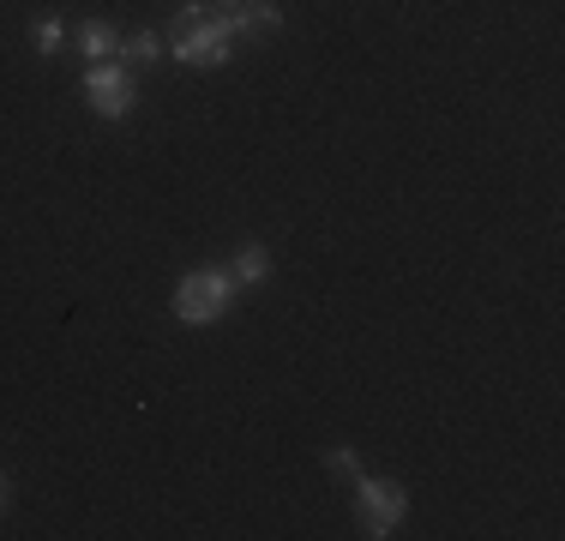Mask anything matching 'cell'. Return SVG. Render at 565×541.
Returning a JSON list of instances; mask_svg holds the SVG:
<instances>
[{
    "instance_id": "obj_1",
    "label": "cell",
    "mask_w": 565,
    "mask_h": 541,
    "mask_svg": "<svg viewBox=\"0 0 565 541\" xmlns=\"http://www.w3.org/2000/svg\"><path fill=\"white\" fill-rule=\"evenodd\" d=\"M169 54L181 66H199V73H211V66H223L228 54H235V24H228V12H211V7H181L169 24Z\"/></svg>"
},
{
    "instance_id": "obj_2",
    "label": "cell",
    "mask_w": 565,
    "mask_h": 541,
    "mask_svg": "<svg viewBox=\"0 0 565 541\" xmlns=\"http://www.w3.org/2000/svg\"><path fill=\"white\" fill-rule=\"evenodd\" d=\"M235 270L228 265H199V270H186L181 283H174V319L181 325H217L228 314V301H235Z\"/></svg>"
},
{
    "instance_id": "obj_3",
    "label": "cell",
    "mask_w": 565,
    "mask_h": 541,
    "mask_svg": "<svg viewBox=\"0 0 565 541\" xmlns=\"http://www.w3.org/2000/svg\"><path fill=\"white\" fill-rule=\"evenodd\" d=\"M403 511H409V494H403V481H392V476H367V469H361V476H355V523H361V535L392 541V535L403 530Z\"/></svg>"
},
{
    "instance_id": "obj_4",
    "label": "cell",
    "mask_w": 565,
    "mask_h": 541,
    "mask_svg": "<svg viewBox=\"0 0 565 541\" xmlns=\"http://www.w3.org/2000/svg\"><path fill=\"white\" fill-rule=\"evenodd\" d=\"M85 103L97 120H127L132 103H139V73L127 61H90L85 73Z\"/></svg>"
},
{
    "instance_id": "obj_5",
    "label": "cell",
    "mask_w": 565,
    "mask_h": 541,
    "mask_svg": "<svg viewBox=\"0 0 565 541\" xmlns=\"http://www.w3.org/2000/svg\"><path fill=\"white\" fill-rule=\"evenodd\" d=\"M228 24H235V36H277L282 12L271 0H235V7H228Z\"/></svg>"
},
{
    "instance_id": "obj_6",
    "label": "cell",
    "mask_w": 565,
    "mask_h": 541,
    "mask_svg": "<svg viewBox=\"0 0 565 541\" xmlns=\"http://www.w3.org/2000/svg\"><path fill=\"white\" fill-rule=\"evenodd\" d=\"M73 36H78V54H85V61H115V49H120V31L109 19H85Z\"/></svg>"
},
{
    "instance_id": "obj_7",
    "label": "cell",
    "mask_w": 565,
    "mask_h": 541,
    "mask_svg": "<svg viewBox=\"0 0 565 541\" xmlns=\"http://www.w3.org/2000/svg\"><path fill=\"white\" fill-rule=\"evenodd\" d=\"M120 61H127L132 66V73H139V66H157V61H163V54H169V43H163V36H157L151 31V24H145V31H132V36H120Z\"/></svg>"
},
{
    "instance_id": "obj_8",
    "label": "cell",
    "mask_w": 565,
    "mask_h": 541,
    "mask_svg": "<svg viewBox=\"0 0 565 541\" xmlns=\"http://www.w3.org/2000/svg\"><path fill=\"white\" fill-rule=\"evenodd\" d=\"M228 270H235L241 289H253V283L271 277V253H265L259 241H241V253H235V265H228Z\"/></svg>"
},
{
    "instance_id": "obj_9",
    "label": "cell",
    "mask_w": 565,
    "mask_h": 541,
    "mask_svg": "<svg viewBox=\"0 0 565 541\" xmlns=\"http://www.w3.org/2000/svg\"><path fill=\"white\" fill-rule=\"evenodd\" d=\"M31 43H36V54H43V61H55V54L66 49V24H61V19H36V24H31Z\"/></svg>"
},
{
    "instance_id": "obj_10",
    "label": "cell",
    "mask_w": 565,
    "mask_h": 541,
    "mask_svg": "<svg viewBox=\"0 0 565 541\" xmlns=\"http://www.w3.org/2000/svg\"><path fill=\"white\" fill-rule=\"evenodd\" d=\"M326 464H331V469H338V476H349V481H355V476H361V464H355V452H326Z\"/></svg>"
},
{
    "instance_id": "obj_11",
    "label": "cell",
    "mask_w": 565,
    "mask_h": 541,
    "mask_svg": "<svg viewBox=\"0 0 565 541\" xmlns=\"http://www.w3.org/2000/svg\"><path fill=\"white\" fill-rule=\"evenodd\" d=\"M7 499H12V487H7V469H0V511H7Z\"/></svg>"
},
{
    "instance_id": "obj_12",
    "label": "cell",
    "mask_w": 565,
    "mask_h": 541,
    "mask_svg": "<svg viewBox=\"0 0 565 541\" xmlns=\"http://www.w3.org/2000/svg\"><path fill=\"white\" fill-rule=\"evenodd\" d=\"M228 7H235V0H228Z\"/></svg>"
}]
</instances>
